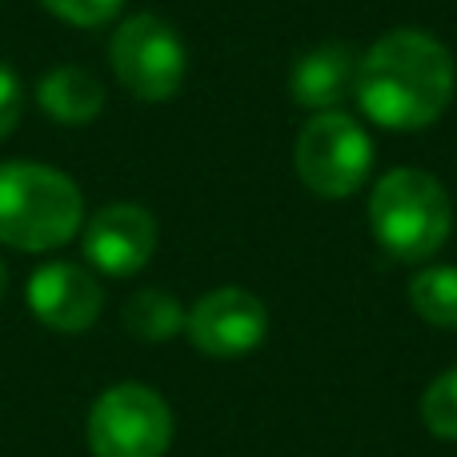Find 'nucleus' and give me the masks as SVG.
Masks as SVG:
<instances>
[{
  "label": "nucleus",
  "mask_w": 457,
  "mask_h": 457,
  "mask_svg": "<svg viewBox=\"0 0 457 457\" xmlns=\"http://www.w3.org/2000/svg\"><path fill=\"white\" fill-rule=\"evenodd\" d=\"M457 69L450 48L421 29H394L357 64V104L389 133H421L437 125L453 101Z\"/></svg>",
  "instance_id": "obj_1"
},
{
  "label": "nucleus",
  "mask_w": 457,
  "mask_h": 457,
  "mask_svg": "<svg viewBox=\"0 0 457 457\" xmlns=\"http://www.w3.org/2000/svg\"><path fill=\"white\" fill-rule=\"evenodd\" d=\"M85 228V197L69 173L40 161H0V245L48 253Z\"/></svg>",
  "instance_id": "obj_2"
},
{
  "label": "nucleus",
  "mask_w": 457,
  "mask_h": 457,
  "mask_svg": "<svg viewBox=\"0 0 457 457\" xmlns=\"http://www.w3.org/2000/svg\"><path fill=\"white\" fill-rule=\"evenodd\" d=\"M373 241L405 265H426L450 241L453 205L437 177L421 169H394L370 193Z\"/></svg>",
  "instance_id": "obj_3"
},
{
  "label": "nucleus",
  "mask_w": 457,
  "mask_h": 457,
  "mask_svg": "<svg viewBox=\"0 0 457 457\" xmlns=\"http://www.w3.org/2000/svg\"><path fill=\"white\" fill-rule=\"evenodd\" d=\"M293 169L309 193L325 201H345L370 177L373 141L345 112H313V120L301 125L293 145Z\"/></svg>",
  "instance_id": "obj_4"
},
{
  "label": "nucleus",
  "mask_w": 457,
  "mask_h": 457,
  "mask_svg": "<svg viewBox=\"0 0 457 457\" xmlns=\"http://www.w3.org/2000/svg\"><path fill=\"white\" fill-rule=\"evenodd\" d=\"M109 64L117 80L137 96V101H173L185 85V69H189V53L185 40L165 16L157 12H137L117 24L109 40Z\"/></svg>",
  "instance_id": "obj_5"
},
{
  "label": "nucleus",
  "mask_w": 457,
  "mask_h": 457,
  "mask_svg": "<svg viewBox=\"0 0 457 457\" xmlns=\"http://www.w3.org/2000/svg\"><path fill=\"white\" fill-rule=\"evenodd\" d=\"M173 445V410L157 389L120 381L88 410L93 457H165Z\"/></svg>",
  "instance_id": "obj_6"
},
{
  "label": "nucleus",
  "mask_w": 457,
  "mask_h": 457,
  "mask_svg": "<svg viewBox=\"0 0 457 457\" xmlns=\"http://www.w3.org/2000/svg\"><path fill=\"white\" fill-rule=\"evenodd\" d=\"M185 333L205 357H245L265 341L269 309L257 293L221 285L185 313Z\"/></svg>",
  "instance_id": "obj_7"
},
{
  "label": "nucleus",
  "mask_w": 457,
  "mask_h": 457,
  "mask_svg": "<svg viewBox=\"0 0 457 457\" xmlns=\"http://www.w3.org/2000/svg\"><path fill=\"white\" fill-rule=\"evenodd\" d=\"M157 253V221L145 205L117 201L85 221V257L104 277H133Z\"/></svg>",
  "instance_id": "obj_8"
},
{
  "label": "nucleus",
  "mask_w": 457,
  "mask_h": 457,
  "mask_svg": "<svg viewBox=\"0 0 457 457\" xmlns=\"http://www.w3.org/2000/svg\"><path fill=\"white\" fill-rule=\"evenodd\" d=\"M29 309L56 333H85L101 317L104 289L85 265L48 261L29 277Z\"/></svg>",
  "instance_id": "obj_9"
},
{
  "label": "nucleus",
  "mask_w": 457,
  "mask_h": 457,
  "mask_svg": "<svg viewBox=\"0 0 457 457\" xmlns=\"http://www.w3.org/2000/svg\"><path fill=\"white\" fill-rule=\"evenodd\" d=\"M357 64H361V56L349 45H341V40L309 48L289 69L293 104L313 109V112H333L357 88Z\"/></svg>",
  "instance_id": "obj_10"
},
{
  "label": "nucleus",
  "mask_w": 457,
  "mask_h": 457,
  "mask_svg": "<svg viewBox=\"0 0 457 457\" xmlns=\"http://www.w3.org/2000/svg\"><path fill=\"white\" fill-rule=\"evenodd\" d=\"M37 104L56 120V125H88L104 109V88L80 64H61L48 69L37 85Z\"/></svg>",
  "instance_id": "obj_11"
},
{
  "label": "nucleus",
  "mask_w": 457,
  "mask_h": 457,
  "mask_svg": "<svg viewBox=\"0 0 457 457\" xmlns=\"http://www.w3.org/2000/svg\"><path fill=\"white\" fill-rule=\"evenodd\" d=\"M125 329L133 333L137 341L161 345V341H173L177 333L185 329V309L173 293L141 289V293H133L125 305Z\"/></svg>",
  "instance_id": "obj_12"
},
{
  "label": "nucleus",
  "mask_w": 457,
  "mask_h": 457,
  "mask_svg": "<svg viewBox=\"0 0 457 457\" xmlns=\"http://www.w3.org/2000/svg\"><path fill=\"white\" fill-rule=\"evenodd\" d=\"M410 305L421 321L457 329V265H426L410 281Z\"/></svg>",
  "instance_id": "obj_13"
},
{
  "label": "nucleus",
  "mask_w": 457,
  "mask_h": 457,
  "mask_svg": "<svg viewBox=\"0 0 457 457\" xmlns=\"http://www.w3.org/2000/svg\"><path fill=\"white\" fill-rule=\"evenodd\" d=\"M421 426L442 442H457V365L434 378L421 394Z\"/></svg>",
  "instance_id": "obj_14"
},
{
  "label": "nucleus",
  "mask_w": 457,
  "mask_h": 457,
  "mask_svg": "<svg viewBox=\"0 0 457 457\" xmlns=\"http://www.w3.org/2000/svg\"><path fill=\"white\" fill-rule=\"evenodd\" d=\"M53 16L77 24V29H96V24L117 21V12L125 8V0H40Z\"/></svg>",
  "instance_id": "obj_15"
},
{
  "label": "nucleus",
  "mask_w": 457,
  "mask_h": 457,
  "mask_svg": "<svg viewBox=\"0 0 457 457\" xmlns=\"http://www.w3.org/2000/svg\"><path fill=\"white\" fill-rule=\"evenodd\" d=\"M21 112H24V85L8 64H0V141L16 129Z\"/></svg>",
  "instance_id": "obj_16"
},
{
  "label": "nucleus",
  "mask_w": 457,
  "mask_h": 457,
  "mask_svg": "<svg viewBox=\"0 0 457 457\" xmlns=\"http://www.w3.org/2000/svg\"><path fill=\"white\" fill-rule=\"evenodd\" d=\"M4 293H8V269H4V261H0V301H4Z\"/></svg>",
  "instance_id": "obj_17"
}]
</instances>
